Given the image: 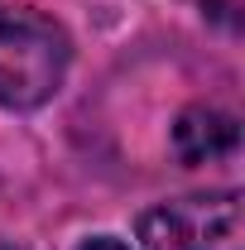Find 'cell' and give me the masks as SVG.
<instances>
[{
  "mask_svg": "<svg viewBox=\"0 0 245 250\" xmlns=\"http://www.w3.org/2000/svg\"><path fill=\"white\" fill-rule=\"evenodd\" d=\"M0 250H15V246H5V241H0Z\"/></svg>",
  "mask_w": 245,
  "mask_h": 250,
  "instance_id": "5",
  "label": "cell"
},
{
  "mask_svg": "<svg viewBox=\"0 0 245 250\" xmlns=\"http://www.w3.org/2000/svg\"><path fill=\"white\" fill-rule=\"evenodd\" d=\"M144 250H245L241 192H197L159 202L135 221Z\"/></svg>",
  "mask_w": 245,
  "mask_h": 250,
  "instance_id": "2",
  "label": "cell"
},
{
  "mask_svg": "<svg viewBox=\"0 0 245 250\" xmlns=\"http://www.w3.org/2000/svg\"><path fill=\"white\" fill-rule=\"evenodd\" d=\"M72 62V43L62 24L29 5L0 0V106L34 111L62 87Z\"/></svg>",
  "mask_w": 245,
  "mask_h": 250,
  "instance_id": "1",
  "label": "cell"
},
{
  "mask_svg": "<svg viewBox=\"0 0 245 250\" xmlns=\"http://www.w3.org/2000/svg\"><path fill=\"white\" fill-rule=\"evenodd\" d=\"M82 250H130V246H125V241H116V236H92Z\"/></svg>",
  "mask_w": 245,
  "mask_h": 250,
  "instance_id": "4",
  "label": "cell"
},
{
  "mask_svg": "<svg viewBox=\"0 0 245 250\" xmlns=\"http://www.w3.org/2000/svg\"><path fill=\"white\" fill-rule=\"evenodd\" d=\"M241 130H236V116L216 111V106H187L178 125H173V149L183 164H212V159H226L236 149Z\"/></svg>",
  "mask_w": 245,
  "mask_h": 250,
  "instance_id": "3",
  "label": "cell"
}]
</instances>
